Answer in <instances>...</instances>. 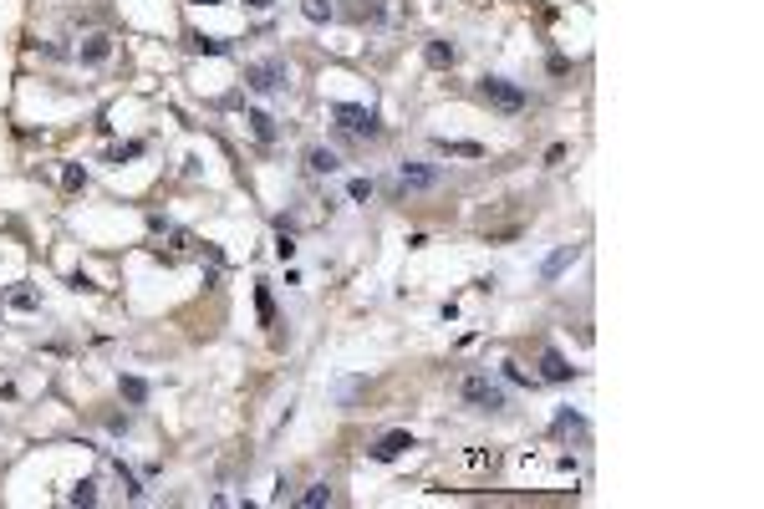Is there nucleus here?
I'll return each mask as SVG.
<instances>
[{"label":"nucleus","instance_id":"f257e3e1","mask_svg":"<svg viewBox=\"0 0 764 509\" xmlns=\"http://www.w3.org/2000/svg\"><path fill=\"white\" fill-rule=\"evenodd\" d=\"M245 87H250V92H260V97H276V92H286V87H291V67H286L280 56L250 61V67H245Z\"/></svg>","mask_w":764,"mask_h":509},{"label":"nucleus","instance_id":"f03ea898","mask_svg":"<svg viewBox=\"0 0 764 509\" xmlns=\"http://www.w3.org/2000/svg\"><path fill=\"white\" fill-rule=\"evenodd\" d=\"M331 117H336V127H347V133H357V138H382V123H378V112H372V107H357V102H331Z\"/></svg>","mask_w":764,"mask_h":509},{"label":"nucleus","instance_id":"7ed1b4c3","mask_svg":"<svg viewBox=\"0 0 764 509\" xmlns=\"http://www.w3.org/2000/svg\"><path fill=\"white\" fill-rule=\"evenodd\" d=\"M479 97L489 102V107H499V112H525V87L520 82H504V76H484L479 82Z\"/></svg>","mask_w":764,"mask_h":509},{"label":"nucleus","instance_id":"20e7f679","mask_svg":"<svg viewBox=\"0 0 764 509\" xmlns=\"http://www.w3.org/2000/svg\"><path fill=\"white\" fill-rule=\"evenodd\" d=\"M459 397L469 402V408H484V413H499V408H504V387L489 382V377H464V382H459Z\"/></svg>","mask_w":764,"mask_h":509},{"label":"nucleus","instance_id":"39448f33","mask_svg":"<svg viewBox=\"0 0 764 509\" xmlns=\"http://www.w3.org/2000/svg\"><path fill=\"white\" fill-rule=\"evenodd\" d=\"M438 178H444V168H433V163H403L398 168V189H438Z\"/></svg>","mask_w":764,"mask_h":509},{"label":"nucleus","instance_id":"423d86ee","mask_svg":"<svg viewBox=\"0 0 764 509\" xmlns=\"http://www.w3.org/2000/svg\"><path fill=\"white\" fill-rule=\"evenodd\" d=\"M408 448H413V433H382V438L372 443L367 453H372V459H378V464H393L398 453H408Z\"/></svg>","mask_w":764,"mask_h":509},{"label":"nucleus","instance_id":"0eeeda50","mask_svg":"<svg viewBox=\"0 0 764 509\" xmlns=\"http://www.w3.org/2000/svg\"><path fill=\"white\" fill-rule=\"evenodd\" d=\"M76 56H82V67H102V61L112 56V36H87Z\"/></svg>","mask_w":764,"mask_h":509},{"label":"nucleus","instance_id":"6e6552de","mask_svg":"<svg viewBox=\"0 0 764 509\" xmlns=\"http://www.w3.org/2000/svg\"><path fill=\"white\" fill-rule=\"evenodd\" d=\"M540 377H546V382H571L576 367L561 357V351H546V357H540Z\"/></svg>","mask_w":764,"mask_h":509},{"label":"nucleus","instance_id":"1a4fd4ad","mask_svg":"<svg viewBox=\"0 0 764 509\" xmlns=\"http://www.w3.org/2000/svg\"><path fill=\"white\" fill-rule=\"evenodd\" d=\"M306 168H311V174H336L342 158H336L331 148H321V143H311V148H306Z\"/></svg>","mask_w":764,"mask_h":509},{"label":"nucleus","instance_id":"9d476101","mask_svg":"<svg viewBox=\"0 0 764 509\" xmlns=\"http://www.w3.org/2000/svg\"><path fill=\"white\" fill-rule=\"evenodd\" d=\"M576 255H581V245H561V250H555V255L546 260V265H540V280H555V276H561V270L571 265Z\"/></svg>","mask_w":764,"mask_h":509},{"label":"nucleus","instance_id":"9b49d317","mask_svg":"<svg viewBox=\"0 0 764 509\" xmlns=\"http://www.w3.org/2000/svg\"><path fill=\"white\" fill-rule=\"evenodd\" d=\"M423 56H429V67H454L459 51L448 46V41H429V51H423Z\"/></svg>","mask_w":764,"mask_h":509},{"label":"nucleus","instance_id":"f8f14e48","mask_svg":"<svg viewBox=\"0 0 764 509\" xmlns=\"http://www.w3.org/2000/svg\"><path fill=\"white\" fill-rule=\"evenodd\" d=\"M245 123H250V133L260 143H276V117H270V112H250Z\"/></svg>","mask_w":764,"mask_h":509},{"label":"nucleus","instance_id":"ddd939ff","mask_svg":"<svg viewBox=\"0 0 764 509\" xmlns=\"http://www.w3.org/2000/svg\"><path fill=\"white\" fill-rule=\"evenodd\" d=\"M438 153H454V158H484L479 143H448V138H438Z\"/></svg>","mask_w":764,"mask_h":509},{"label":"nucleus","instance_id":"4468645a","mask_svg":"<svg viewBox=\"0 0 764 509\" xmlns=\"http://www.w3.org/2000/svg\"><path fill=\"white\" fill-rule=\"evenodd\" d=\"M301 16L306 21H331V0H301Z\"/></svg>","mask_w":764,"mask_h":509},{"label":"nucleus","instance_id":"2eb2a0df","mask_svg":"<svg viewBox=\"0 0 764 509\" xmlns=\"http://www.w3.org/2000/svg\"><path fill=\"white\" fill-rule=\"evenodd\" d=\"M61 189H87V168L82 163H67V168H61Z\"/></svg>","mask_w":764,"mask_h":509},{"label":"nucleus","instance_id":"dca6fc26","mask_svg":"<svg viewBox=\"0 0 764 509\" xmlns=\"http://www.w3.org/2000/svg\"><path fill=\"white\" fill-rule=\"evenodd\" d=\"M123 397L127 402H148V382L143 377H123Z\"/></svg>","mask_w":764,"mask_h":509},{"label":"nucleus","instance_id":"f3484780","mask_svg":"<svg viewBox=\"0 0 764 509\" xmlns=\"http://www.w3.org/2000/svg\"><path fill=\"white\" fill-rule=\"evenodd\" d=\"M301 504H306V509H321V504H331V489H327V484H311V489L301 494Z\"/></svg>","mask_w":764,"mask_h":509},{"label":"nucleus","instance_id":"a211bd4d","mask_svg":"<svg viewBox=\"0 0 764 509\" xmlns=\"http://www.w3.org/2000/svg\"><path fill=\"white\" fill-rule=\"evenodd\" d=\"M67 499H72V504H97V484H92V479H82V484H76Z\"/></svg>","mask_w":764,"mask_h":509},{"label":"nucleus","instance_id":"6ab92c4d","mask_svg":"<svg viewBox=\"0 0 764 509\" xmlns=\"http://www.w3.org/2000/svg\"><path fill=\"white\" fill-rule=\"evenodd\" d=\"M255 301H260V321L276 326V301H270V285H260V291H255Z\"/></svg>","mask_w":764,"mask_h":509},{"label":"nucleus","instance_id":"aec40b11","mask_svg":"<svg viewBox=\"0 0 764 509\" xmlns=\"http://www.w3.org/2000/svg\"><path fill=\"white\" fill-rule=\"evenodd\" d=\"M194 51H204V56H225V41H214V36H194Z\"/></svg>","mask_w":764,"mask_h":509},{"label":"nucleus","instance_id":"412c9836","mask_svg":"<svg viewBox=\"0 0 764 509\" xmlns=\"http://www.w3.org/2000/svg\"><path fill=\"white\" fill-rule=\"evenodd\" d=\"M10 306H16V311H36L41 295H36V291H10Z\"/></svg>","mask_w":764,"mask_h":509},{"label":"nucleus","instance_id":"4be33fe9","mask_svg":"<svg viewBox=\"0 0 764 509\" xmlns=\"http://www.w3.org/2000/svg\"><path fill=\"white\" fill-rule=\"evenodd\" d=\"M276 255H280V260H291V255H296V240H291V229H280V234H276Z\"/></svg>","mask_w":764,"mask_h":509},{"label":"nucleus","instance_id":"5701e85b","mask_svg":"<svg viewBox=\"0 0 764 509\" xmlns=\"http://www.w3.org/2000/svg\"><path fill=\"white\" fill-rule=\"evenodd\" d=\"M347 194L362 204V199H372V184H367V178H352V189H347Z\"/></svg>","mask_w":764,"mask_h":509},{"label":"nucleus","instance_id":"b1692460","mask_svg":"<svg viewBox=\"0 0 764 509\" xmlns=\"http://www.w3.org/2000/svg\"><path fill=\"white\" fill-rule=\"evenodd\" d=\"M138 153H143V143H123V148L112 153V163H123V158H138Z\"/></svg>","mask_w":764,"mask_h":509},{"label":"nucleus","instance_id":"393cba45","mask_svg":"<svg viewBox=\"0 0 764 509\" xmlns=\"http://www.w3.org/2000/svg\"><path fill=\"white\" fill-rule=\"evenodd\" d=\"M504 377H510V382H535V377H530L525 367H515V362H504Z\"/></svg>","mask_w":764,"mask_h":509},{"label":"nucleus","instance_id":"a878e982","mask_svg":"<svg viewBox=\"0 0 764 509\" xmlns=\"http://www.w3.org/2000/svg\"><path fill=\"white\" fill-rule=\"evenodd\" d=\"M245 6H250V10H270L276 0H245Z\"/></svg>","mask_w":764,"mask_h":509},{"label":"nucleus","instance_id":"bb28decb","mask_svg":"<svg viewBox=\"0 0 764 509\" xmlns=\"http://www.w3.org/2000/svg\"><path fill=\"white\" fill-rule=\"evenodd\" d=\"M194 6H219V0H194Z\"/></svg>","mask_w":764,"mask_h":509}]
</instances>
